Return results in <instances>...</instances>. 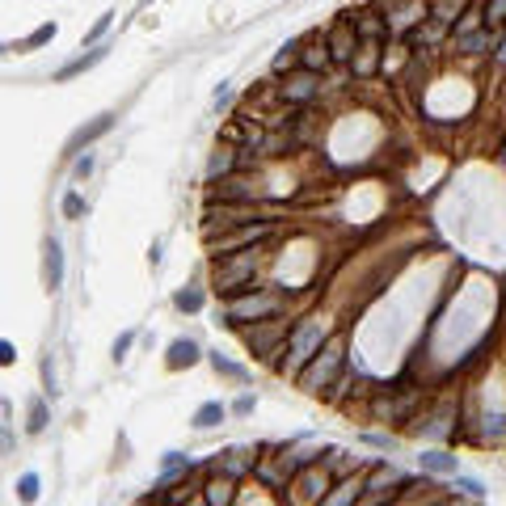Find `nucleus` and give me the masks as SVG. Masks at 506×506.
<instances>
[{"label": "nucleus", "instance_id": "obj_1", "mask_svg": "<svg viewBox=\"0 0 506 506\" xmlns=\"http://www.w3.org/2000/svg\"><path fill=\"white\" fill-rule=\"evenodd\" d=\"M338 367H342V346H338V342H329V346H325V355H317V359H312V363L304 367L300 384H304L308 393H321L325 384H334Z\"/></svg>", "mask_w": 506, "mask_h": 506}, {"label": "nucleus", "instance_id": "obj_2", "mask_svg": "<svg viewBox=\"0 0 506 506\" xmlns=\"http://www.w3.org/2000/svg\"><path fill=\"white\" fill-rule=\"evenodd\" d=\"M321 342H325V329H321V321H308V325H300V329L291 334V355H287V367H300L304 359H312V355L321 350Z\"/></svg>", "mask_w": 506, "mask_h": 506}, {"label": "nucleus", "instance_id": "obj_3", "mask_svg": "<svg viewBox=\"0 0 506 506\" xmlns=\"http://www.w3.org/2000/svg\"><path fill=\"white\" fill-rule=\"evenodd\" d=\"M325 46H329V59H338V63H350V59H355V51H359V34H355V21H338V25L329 30Z\"/></svg>", "mask_w": 506, "mask_h": 506}, {"label": "nucleus", "instance_id": "obj_4", "mask_svg": "<svg viewBox=\"0 0 506 506\" xmlns=\"http://www.w3.org/2000/svg\"><path fill=\"white\" fill-rule=\"evenodd\" d=\"M279 312V300L274 296H249V300H232L228 304V317L232 321H258V317H274Z\"/></svg>", "mask_w": 506, "mask_h": 506}, {"label": "nucleus", "instance_id": "obj_5", "mask_svg": "<svg viewBox=\"0 0 506 506\" xmlns=\"http://www.w3.org/2000/svg\"><path fill=\"white\" fill-rule=\"evenodd\" d=\"M350 21H355V34H359V42H384V38L393 34V25H388L384 17H376L372 8H363V13H355Z\"/></svg>", "mask_w": 506, "mask_h": 506}, {"label": "nucleus", "instance_id": "obj_6", "mask_svg": "<svg viewBox=\"0 0 506 506\" xmlns=\"http://www.w3.org/2000/svg\"><path fill=\"white\" fill-rule=\"evenodd\" d=\"M266 232H270V224H253V228H241V232H232L228 241H220V245H215V258H228V253H232V249H241V245H258Z\"/></svg>", "mask_w": 506, "mask_h": 506}, {"label": "nucleus", "instance_id": "obj_7", "mask_svg": "<svg viewBox=\"0 0 506 506\" xmlns=\"http://www.w3.org/2000/svg\"><path fill=\"white\" fill-rule=\"evenodd\" d=\"M106 51H110V46H93L89 55H80V59H72V63H63V68L55 72V80H72V76H80V72H89L93 63H101V59H106Z\"/></svg>", "mask_w": 506, "mask_h": 506}, {"label": "nucleus", "instance_id": "obj_8", "mask_svg": "<svg viewBox=\"0 0 506 506\" xmlns=\"http://www.w3.org/2000/svg\"><path fill=\"white\" fill-rule=\"evenodd\" d=\"M312 93H317V72H308V68H304L296 80L283 84V97H287V101H308Z\"/></svg>", "mask_w": 506, "mask_h": 506}, {"label": "nucleus", "instance_id": "obj_9", "mask_svg": "<svg viewBox=\"0 0 506 506\" xmlns=\"http://www.w3.org/2000/svg\"><path fill=\"white\" fill-rule=\"evenodd\" d=\"M110 127H114V118H110V114H97V118H93L89 127H80V131L72 135V144H68V152H76V148H84V144H93V139H97V135H106Z\"/></svg>", "mask_w": 506, "mask_h": 506}, {"label": "nucleus", "instance_id": "obj_10", "mask_svg": "<svg viewBox=\"0 0 506 506\" xmlns=\"http://www.w3.org/2000/svg\"><path fill=\"white\" fill-rule=\"evenodd\" d=\"M460 42V51L464 55H481V51H490L494 46V30L490 25H481V30H473V34H464V38H456Z\"/></svg>", "mask_w": 506, "mask_h": 506}, {"label": "nucleus", "instance_id": "obj_11", "mask_svg": "<svg viewBox=\"0 0 506 506\" xmlns=\"http://www.w3.org/2000/svg\"><path fill=\"white\" fill-rule=\"evenodd\" d=\"M63 283V249H59V241H46V287L55 291Z\"/></svg>", "mask_w": 506, "mask_h": 506}, {"label": "nucleus", "instance_id": "obj_12", "mask_svg": "<svg viewBox=\"0 0 506 506\" xmlns=\"http://www.w3.org/2000/svg\"><path fill=\"white\" fill-rule=\"evenodd\" d=\"M190 363H198V346H194L190 338H177V342L169 346V367L177 372V367H190Z\"/></svg>", "mask_w": 506, "mask_h": 506}, {"label": "nucleus", "instance_id": "obj_13", "mask_svg": "<svg viewBox=\"0 0 506 506\" xmlns=\"http://www.w3.org/2000/svg\"><path fill=\"white\" fill-rule=\"evenodd\" d=\"M481 25H486V8H481V4L473 0V4H469V8L460 13V21H456L452 30H456V38H464V34H473V30H481Z\"/></svg>", "mask_w": 506, "mask_h": 506}, {"label": "nucleus", "instance_id": "obj_14", "mask_svg": "<svg viewBox=\"0 0 506 506\" xmlns=\"http://www.w3.org/2000/svg\"><path fill=\"white\" fill-rule=\"evenodd\" d=\"M249 274H253V258H241L236 266H228L224 274H215V283H220V291H232V287H236L241 279H249Z\"/></svg>", "mask_w": 506, "mask_h": 506}, {"label": "nucleus", "instance_id": "obj_15", "mask_svg": "<svg viewBox=\"0 0 506 506\" xmlns=\"http://www.w3.org/2000/svg\"><path fill=\"white\" fill-rule=\"evenodd\" d=\"M376 51H380V42H359V51H355V59H350L359 76H372V72H376V63H380Z\"/></svg>", "mask_w": 506, "mask_h": 506}, {"label": "nucleus", "instance_id": "obj_16", "mask_svg": "<svg viewBox=\"0 0 506 506\" xmlns=\"http://www.w3.org/2000/svg\"><path fill=\"white\" fill-rule=\"evenodd\" d=\"M232 165H236V152H232V148H220V152L211 156V165H207V177L220 182L224 173H232Z\"/></svg>", "mask_w": 506, "mask_h": 506}, {"label": "nucleus", "instance_id": "obj_17", "mask_svg": "<svg viewBox=\"0 0 506 506\" xmlns=\"http://www.w3.org/2000/svg\"><path fill=\"white\" fill-rule=\"evenodd\" d=\"M460 4H464V0H431V21H439V25H456Z\"/></svg>", "mask_w": 506, "mask_h": 506}, {"label": "nucleus", "instance_id": "obj_18", "mask_svg": "<svg viewBox=\"0 0 506 506\" xmlns=\"http://www.w3.org/2000/svg\"><path fill=\"white\" fill-rule=\"evenodd\" d=\"M220 422H224V405H220V401H207V405L194 414V426H198V431H211V426H220Z\"/></svg>", "mask_w": 506, "mask_h": 506}, {"label": "nucleus", "instance_id": "obj_19", "mask_svg": "<svg viewBox=\"0 0 506 506\" xmlns=\"http://www.w3.org/2000/svg\"><path fill=\"white\" fill-rule=\"evenodd\" d=\"M422 469H431V473H456V456H448V452H426V456H422Z\"/></svg>", "mask_w": 506, "mask_h": 506}, {"label": "nucleus", "instance_id": "obj_20", "mask_svg": "<svg viewBox=\"0 0 506 506\" xmlns=\"http://www.w3.org/2000/svg\"><path fill=\"white\" fill-rule=\"evenodd\" d=\"M300 63V42H287L279 55H274V72H287V68H296Z\"/></svg>", "mask_w": 506, "mask_h": 506}, {"label": "nucleus", "instance_id": "obj_21", "mask_svg": "<svg viewBox=\"0 0 506 506\" xmlns=\"http://www.w3.org/2000/svg\"><path fill=\"white\" fill-rule=\"evenodd\" d=\"M228 498H232V486H228V481L207 486V502H211V506H228Z\"/></svg>", "mask_w": 506, "mask_h": 506}, {"label": "nucleus", "instance_id": "obj_22", "mask_svg": "<svg viewBox=\"0 0 506 506\" xmlns=\"http://www.w3.org/2000/svg\"><path fill=\"white\" fill-rule=\"evenodd\" d=\"M304 68H308V72H325V68H329V46L308 51V55H304Z\"/></svg>", "mask_w": 506, "mask_h": 506}, {"label": "nucleus", "instance_id": "obj_23", "mask_svg": "<svg viewBox=\"0 0 506 506\" xmlns=\"http://www.w3.org/2000/svg\"><path fill=\"white\" fill-rule=\"evenodd\" d=\"M173 304H177L182 312H198V308H203V296H198V291H177Z\"/></svg>", "mask_w": 506, "mask_h": 506}, {"label": "nucleus", "instance_id": "obj_24", "mask_svg": "<svg viewBox=\"0 0 506 506\" xmlns=\"http://www.w3.org/2000/svg\"><path fill=\"white\" fill-rule=\"evenodd\" d=\"M17 498H21V502H34V498H38V477H34V473H25V477L17 481Z\"/></svg>", "mask_w": 506, "mask_h": 506}, {"label": "nucleus", "instance_id": "obj_25", "mask_svg": "<svg viewBox=\"0 0 506 506\" xmlns=\"http://www.w3.org/2000/svg\"><path fill=\"white\" fill-rule=\"evenodd\" d=\"M486 25L494 30V25H506V0H490L486 4Z\"/></svg>", "mask_w": 506, "mask_h": 506}, {"label": "nucleus", "instance_id": "obj_26", "mask_svg": "<svg viewBox=\"0 0 506 506\" xmlns=\"http://www.w3.org/2000/svg\"><path fill=\"white\" fill-rule=\"evenodd\" d=\"M51 38H55V21H46V25H38V30H34V34L25 38V46H46Z\"/></svg>", "mask_w": 506, "mask_h": 506}, {"label": "nucleus", "instance_id": "obj_27", "mask_svg": "<svg viewBox=\"0 0 506 506\" xmlns=\"http://www.w3.org/2000/svg\"><path fill=\"white\" fill-rule=\"evenodd\" d=\"M355 494H359V486H338V494H329L325 506H350L355 502Z\"/></svg>", "mask_w": 506, "mask_h": 506}, {"label": "nucleus", "instance_id": "obj_28", "mask_svg": "<svg viewBox=\"0 0 506 506\" xmlns=\"http://www.w3.org/2000/svg\"><path fill=\"white\" fill-rule=\"evenodd\" d=\"M110 21H114V13H101V17H97V21H93V30H89V34H84V42H89V46H93V42H97V38H101V34H106V30H110Z\"/></svg>", "mask_w": 506, "mask_h": 506}, {"label": "nucleus", "instance_id": "obj_29", "mask_svg": "<svg viewBox=\"0 0 506 506\" xmlns=\"http://www.w3.org/2000/svg\"><path fill=\"white\" fill-rule=\"evenodd\" d=\"M42 426H46V405H42V401H34V405H30V431L38 435Z\"/></svg>", "mask_w": 506, "mask_h": 506}, {"label": "nucleus", "instance_id": "obj_30", "mask_svg": "<svg viewBox=\"0 0 506 506\" xmlns=\"http://www.w3.org/2000/svg\"><path fill=\"white\" fill-rule=\"evenodd\" d=\"M80 211H84V198H80V194H68V198H63V215H68V220H76Z\"/></svg>", "mask_w": 506, "mask_h": 506}, {"label": "nucleus", "instance_id": "obj_31", "mask_svg": "<svg viewBox=\"0 0 506 506\" xmlns=\"http://www.w3.org/2000/svg\"><path fill=\"white\" fill-rule=\"evenodd\" d=\"M215 372H224V376H236V380L245 376V372H241L236 363H228V359H220V355H215Z\"/></svg>", "mask_w": 506, "mask_h": 506}, {"label": "nucleus", "instance_id": "obj_32", "mask_svg": "<svg viewBox=\"0 0 506 506\" xmlns=\"http://www.w3.org/2000/svg\"><path fill=\"white\" fill-rule=\"evenodd\" d=\"M456 490H464V494H473V498H481L486 490H481V481H469V477H460L456 481Z\"/></svg>", "mask_w": 506, "mask_h": 506}, {"label": "nucleus", "instance_id": "obj_33", "mask_svg": "<svg viewBox=\"0 0 506 506\" xmlns=\"http://www.w3.org/2000/svg\"><path fill=\"white\" fill-rule=\"evenodd\" d=\"M131 342H135V334H122V338H118V342H114V355H118V359H122V355H127V350H131Z\"/></svg>", "mask_w": 506, "mask_h": 506}, {"label": "nucleus", "instance_id": "obj_34", "mask_svg": "<svg viewBox=\"0 0 506 506\" xmlns=\"http://www.w3.org/2000/svg\"><path fill=\"white\" fill-rule=\"evenodd\" d=\"M84 173H93V156H80V160H76V177H84Z\"/></svg>", "mask_w": 506, "mask_h": 506}, {"label": "nucleus", "instance_id": "obj_35", "mask_svg": "<svg viewBox=\"0 0 506 506\" xmlns=\"http://www.w3.org/2000/svg\"><path fill=\"white\" fill-rule=\"evenodd\" d=\"M13 359H17V355H13V346H8V342H4V338H0V363H4V367H8V363H13Z\"/></svg>", "mask_w": 506, "mask_h": 506}, {"label": "nucleus", "instance_id": "obj_36", "mask_svg": "<svg viewBox=\"0 0 506 506\" xmlns=\"http://www.w3.org/2000/svg\"><path fill=\"white\" fill-rule=\"evenodd\" d=\"M494 55H498V63H506V34L498 38V51H494Z\"/></svg>", "mask_w": 506, "mask_h": 506}]
</instances>
